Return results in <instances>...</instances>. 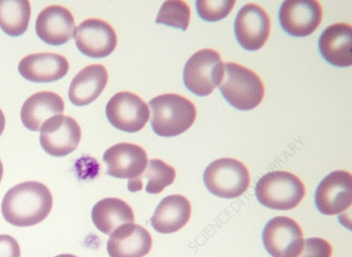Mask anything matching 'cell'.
<instances>
[{
  "label": "cell",
  "mask_w": 352,
  "mask_h": 257,
  "mask_svg": "<svg viewBox=\"0 0 352 257\" xmlns=\"http://www.w3.org/2000/svg\"><path fill=\"white\" fill-rule=\"evenodd\" d=\"M264 247L272 257H296L303 244V232L299 224L288 216L271 219L262 232Z\"/></svg>",
  "instance_id": "7"
},
{
  "label": "cell",
  "mask_w": 352,
  "mask_h": 257,
  "mask_svg": "<svg viewBox=\"0 0 352 257\" xmlns=\"http://www.w3.org/2000/svg\"><path fill=\"white\" fill-rule=\"evenodd\" d=\"M190 19V9L182 0H168L163 3L157 14L155 23L186 31Z\"/></svg>",
  "instance_id": "25"
},
{
  "label": "cell",
  "mask_w": 352,
  "mask_h": 257,
  "mask_svg": "<svg viewBox=\"0 0 352 257\" xmlns=\"http://www.w3.org/2000/svg\"><path fill=\"white\" fill-rule=\"evenodd\" d=\"M55 257H77V256L72 255V254H65L58 255Z\"/></svg>",
  "instance_id": "31"
},
{
  "label": "cell",
  "mask_w": 352,
  "mask_h": 257,
  "mask_svg": "<svg viewBox=\"0 0 352 257\" xmlns=\"http://www.w3.org/2000/svg\"><path fill=\"white\" fill-rule=\"evenodd\" d=\"M322 18V6L316 0L284 1L278 13L282 29L296 37L311 34L320 24Z\"/></svg>",
  "instance_id": "11"
},
{
  "label": "cell",
  "mask_w": 352,
  "mask_h": 257,
  "mask_svg": "<svg viewBox=\"0 0 352 257\" xmlns=\"http://www.w3.org/2000/svg\"><path fill=\"white\" fill-rule=\"evenodd\" d=\"M151 247L150 233L134 223L119 227L110 235L107 243L110 257H144L149 253Z\"/></svg>",
  "instance_id": "18"
},
{
  "label": "cell",
  "mask_w": 352,
  "mask_h": 257,
  "mask_svg": "<svg viewBox=\"0 0 352 257\" xmlns=\"http://www.w3.org/2000/svg\"><path fill=\"white\" fill-rule=\"evenodd\" d=\"M74 38L78 50L93 58L109 56L117 45V36L113 27L102 19L89 18L76 27Z\"/></svg>",
  "instance_id": "13"
},
{
  "label": "cell",
  "mask_w": 352,
  "mask_h": 257,
  "mask_svg": "<svg viewBox=\"0 0 352 257\" xmlns=\"http://www.w3.org/2000/svg\"><path fill=\"white\" fill-rule=\"evenodd\" d=\"M235 1H196L199 16L205 21L214 22L226 17L232 10Z\"/></svg>",
  "instance_id": "26"
},
{
  "label": "cell",
  "mask_w": 352,
  "mask_h": 257,
  "mask_svg": "<svg viewBox=\"0 0 352 257\" xmlns=\"http://www.w3.org/2000/svg\"><path fill=\"white\" fill-rule=\"evenodd\" d=\"M6 124V118L1 109H0V135L2 134Z\"/></svg>",
  "instance_id": "29"
},
{
  "label": "cell",
  "mask_w": 352,
  "mask_h": 257,
  "mask_svg": "<svg viewBox=\"0 0 352 257\" xmlns=\"http://www.w3.org/2000/svg\"><path fill=\"white\" fill-rule=\"evenodd\" d=\"M224 74V63L218 52L204 48L186 61L183 70L185 87L197 96H206L219 86Z\"/></svg>",
  "instance_id": "5"
},
{
  "label": "cell",
  "mask_w": 352,
  "mask_h": 257,
  "mask_svg": "<svg viewBox=\"0 0 352 257\" xmlns=\"http://www.w3.org/2000/svg\"><path fill=\"white\" fill-rule=\"evenodd\" d=\"M152 111L151 125L155 134L170 137L187 131L197 117L195 104L176 93L157 96L148 102Z\"/></svg>",
  "instance_id": "2"
},
{
  "label": "cell",
  "mask_w": 352,
  "mask_h": 257,
  "mask_svg": "<svg viewBox=\"0 0 352 257\" xmlns=\"http://www.w3.org/2000/svg\"><path fill=\"white\" fill-rule=\"evenodd\" d=\"M69 68V62L65 56L50 52L29 54L18 65L22 77L34 82L56 81L67 74Z\"/></svg>",
  "instance_id": "17"
},
{
  "label": "cell",
  "mask_w": 352,
  "mask_h": 257,
  "mask_svg": "<svg viewBox=\"0 0 352 257\" xmlns=\"http://www.w3.org/2000/svg\"><path fill=\"white\" fill-rule=\"evenodd\" d=\"M219 89L231 106L241 111L256 107L265 95V87L258 75L233 62L224 63V74Z\"/></svg>",
  "instance_id": "3"
},
{
  "label": "cell",
  "mask_w": 352,
  "mask_h": 257,
  "mask_svg": "<svg viewBox=\"0 0 352 257\" xmlns=\"http://www.w3.org/2000/svg\"><path fill=\"white\" fill-rule=\"evenodd\" d=\"M65 109L63 98L53 91H43L30 96L21 109V120L25 128L40 131L50 118L62 115Z\"/></svg>",
  "instance_id": "19"
},
{
  "label": "cell",
  "mask_w": 352,
  "mask_h": 257,
  "mask_svg": "<svg viewBox=\"0 0 352 257\" xmlns=\"http://www.w3.org/2000/svg\"><path fill=\"white\" fill-rule=\"evenodd\" d=\"M105 112L108 121L113 127L126 133L142 129L150 115L146 102L129 91H120L113 96L106 105Z\"/></svg>",
  "instance_id": "8"
},
{
  "label": "cell",
  "mask_w": 352,
  "mask_h": 257,
  "mask_svg": "<svg viewBox=\"0 0 352 257\" xmlns=\"http://www.w3.org/2000/svg\"><path fill=\"white\" fill-rule=\"evenodd\" d=\"M108 73L102 65H89L81 69L72 79L68 91L70 102L78 107L94 102L105 88Z\"/></svg>",
  "instance_id": "20"
},
{
  "label": "cell",
  "mask_w": 352,
  "mask_h": 257,
  "mask_svg": "<svg viewBox=\"0 0 352 257\" xmlns=\"http://www.w3.org/2000/svg\"><path fill=\"white\" fill-rule=\"evenodd\" d=\"M191 205L186 197L171 194L164 197L157 206L151 223L161 234H170L181 230L189 221Z\"/></svg>",
  "instance_id": "21"
},
{
  "label": "cell",
  "mask_w": 352,
  "mask_h": 257,
  "mask_svg": "<svg viewBox=\"0 0 352 257\" xmlns=\"http://www.w3.org/2000/svg\"><path fill=\"white\" fill-rule=\"evenodd\" d=\"M40 132L41 146L54 157H64L73 152L81 138V129L76 120L63 114L47 120Z\"/></svg>",
  "instance_id": "9"
},
{
  "label": "cell",
  "mask_w": 352,
  "mask_h": 257,
  "mask_svg": "<svg viewBox=\"0 0 352 257\" xmlns=\"http://www.w3.org/2000/svg\"><path fill=\"white\" fill-rule=\"evenodd\" d=\"M255 194L258 202L270 209L289 210L296 208L305 195L302 181L287 171L267 172L257 181Z\"/></svg>",
  "instance_id": "4"
},
{
  "label": "cell",
  "mask_w": 352,
  "mask_h": 257,
  "mask_svg": "<svg viewBox=\"0 0 352 257\" xmlns=\"http://www.w3.org/2000/svg\"><path fill=\"white\" fill-rule=\"evenodd\" d=\"M271 23L266 11L255 3H247L238 12L234 34L239 44L248 51L261 48L268 39Z\"/></svg>",
  "instance_id": "12"
},
{
  "label": "cell",
  "mask_w": 352,
  "mask_h": 257,
  "mask_svg": "<svg viewBox=\"0 0 352 257\" xmlns=\"http://www.w3.org/2000/svg\"><path fill=\"white\" fill-rule=\"evenodd\" d=\"M318 49L330 65L347 67L352 65V27L346 23L328 26L318 39Z\"/></svg>",
  "instance_id": "16"
},
{
  "label": "cell",
  "mask_w": 352,
  "mask_h": 257,
  "mask_svg": "<svg viewBox=\"0 0 352 257\" xmlns=\"http://www.w3.org/2000/svg\"><path fill=\"white\" fill-rule=\"evenodd\" d=\"M31 5L27 0H0V27L10 36L22 35L28 29Z\"/></svg>",
  "instance_id": "24"
},
{
  "label": "cell",
  "mask_w": 352,
  "mask_h": 257,
  "mask_svg": "<svg viewBox=\"0 0 352 257\" xmlns=\"http://www.w3.org/2000/svg\"><path fill=\"white\" fill-rule=\"evenodd\" d=\"M176 177L175 169L159 159L148 161L143 173L138 178L128 180V190L135 192L142 189V181L146 179L145 190L149 194L160 193L166 186L172 184Z\"/></svg>",
  "instance_id": "23"
},
{
  "label": "cell",
  "mask_w": 352,
  "mask_h": 257,
  "mask_svg": "<svg viewBox=\"0 0 352 257\" xmlns=\"http://www.w3.org/2000/svg\"><path fill=\"white\" fill-rule=\"evenodd\" d=\"M106 174L119 179H134L144 171L148 164L145 150L139 145L122 142L109 147L103 154Z\"/></svg>",
  "instance_id": "14"
},
{
  "label": "cell",
  "mask_w": 352,
  "mask_h": 257,
  "mask_svg": "<svg viewBox=\"0 0 352 257\" xmlns=\"http://www.w3.org/2000/svg\"><path fill=\"white\" fill-rule=\"evenodd\" d=\"M21 250L18 242L11 236L0 235V257H20Z\"/></svg>",
  "instance_id": "28"
},
{
  "label": "cell",
  "mask_w": 352,
  "mask_h": 257,
  "mask_svg": "<svg viewBox=\"0 0 352 257\" xmlns=\"http://www.w3.org/2000/svg\"><path fill=\"white\" fill-rule=\"evenodd\" d=\"M203 180L208 190L213 195L233 199L247 190L250 177L248 168L241 161L226 157L211 162L204 172Z\"/></svg>",
  "instance_id": "6"
},
{
  "label": "cell",
  "mask_w": 352,
  "mask_h": 257,
  "mask_svg": "<svg viewBox=\"0 0 352 257\" xmlns=\"http://www.w3.org/2000/svg\"><path fill=\"white\" fill-rule=\"evenodd\" d=\"M333 249L326 240L312 237L303 241L300 253L296 257H331Z\"/></svg>",
  "instance_id": "27"
},
{
  "label": "cell",
  "mask_w": 352,
  "mask_h": 257,
  "mask_svg": "<svg viewBox=\"0 0 352 257\" xmlns=\"http://www.w3.org/2000/svg\"><path fill=\"white\" fill-rule=\"evenodd\" d=\"M352 177L346 170H338L327 175L318 186L315 204L325 215L341 214L352 203Z\"/></svg>",
  "instance_id": "10"
},
{
  "label": "cell",
  "mask_w": 352,
  "mask_h": 257,
  "mask_svg": "<svg viewBox=\"0 0 352 257\" xmlns=\"http://www.w3.org/2000/svg\"><path fill=\"white\" fill-rule=\"evenodd\" d=\"M75 21L72 12L60 5H51L37 16L35 30L44 43L60 45L69 41L75 32Z\"/></svg>",
  "instance_id": "15"
},
{
  "label": "cell",
  "mask_w": 352,
  "mask_h": 257,
  "mask_svg": "<svg viewBox=\"0 0 352 257\" xmlns=\"http://www.w3.org/2000/svg\"><path fill=\"white\" fill-rule=\"evenodd\" d=\"M3 166L2 162L0 159V182H1L2 177H3Z\"/></svg>",
  "instance_id": "30"
},
{
  "label": "cell",
  "mask_w": 352,
  "mask_h": 257,
  "mask_svg": "<svg viewBox=\"0 0 352 257\" xmlns=\"http://www.w3.org/2000/svg\"><path fill=\"white\" fill-rule=\"evenodd\" d=\"M91 219L101 232L111 235L116 229L135 221L131 207L124 201L114 197L98 201L91 210Z\"/></svg>",
  "instance_id": "22"
},
{
  "label": "cell",
  "mask_w": 352,
  "mask_h": 257,
  "mask_svg": "<svg viewBox=\"0 0 352 257\" xmlns=\"http://www.w3.org/2000/svg\"><path fill=\"white\" fill-rule=\"evenodd\" d=\"M53 198L48 188L38 181H25L4 195L1 212L9 223L18 227L34 225L50 214Z\"/></svg>",
  "instance_id": "1"
}]
</instances>
